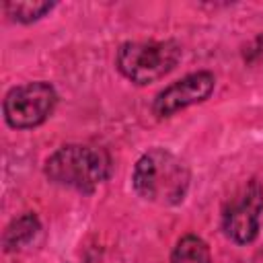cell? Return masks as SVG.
Here are the masks:
<instances>
[{
	"instance_id": "cell-4",
	"label": "cell",
	"mask_w": 263,
	"mask_h": 263,
	"mask_svg": "<svg viewBox=\"0 0 263 263\" xmlns=\"http://www.w3.org/2000/svg\"><path fill=\"white\" fill-rule=\"evenodd\" d=\"M58 90L47 80H31L6 90L2 115L8 127L27 132L43 125L58 107Z\"/></svg>"
},
{
	"instance_id": "cell-8",
	"label": "cell",
	"mask_w": 263,
	"mask_h": 263,
	"mask_svg": "<svg viewBox=\"0 0 263 263\" xmlns=\"http://www.w3.org/2000/svg\"><path fill=\"white\" fill-rule=\"evenodd\" d=\"M171 263H212V251L199 234L187 232L175 242Z\"/></svg>"
},
{
	"instance_id": "cell-10",
	"label": "cell",
	"mask_w": 263,
	"mask_h": 263,
	"mask_svg": "<svg viewBox=\"0 0 263 263\" xmlns=\"http://www.w3.org/2000/svg\"><path fill=\"white\" fill-rule=\"evenodd\" d=\"M242 62L247 66H257L263 62V31L257 33L245 47H242Z\"/></svg>"
},
{
	"instance_id": "cell-7",
	"label": "cell",
	"mask_w": 263,
	"mask_h": 263,
	"mask_svg": "<svg viewBox=\"0 0 263 263\" xmlns=\"http://www.w3.org/2000/svg\"><path fill=\"white\" fill-rule=\"evenodd\" d=\"M41 230V222L35 212H25L18 218L10 220V224L2 232V247L6 253H14L27 247Z\"/></svg>"
},
{
	"instance_id": "cell-9",
	"label": "cell",
	"mask_w": 263,
	"mask_h": 263,
	"mask_svg": "<svg viewBox=\"0 0 263 263\" xmlns=\"http://www.w3.org/2000/svg\"><path fill=\"white\" fill-rule=\"evenodd\" d=\"M58 4L55 2H47V0H31V2H4L2 4V10L4 14L12 21V23H18V25H31V23H37L39 18L47 16Z\"/></svg>"
},
{
	"instance_id": "cell-2",
	"label": "cell",
	"mask_w": 263,
	"mask_h": 263,
	"mask_svg": "<svg viewBox=\"0 0 263 263\" xmlns=\"http://www.w3.org/2000/svg\"><path fill=\"white\" fill-rule=\"evenodd\" d=\"M113 173L111 154L101 146L64 144L43 162V175L49 183L80 193H92Z\"/></svg>"
},
{
	"instance_id": "cell-5",
	"label": "cell",
	"mask_w": 263,
	"mask_h": 263,
	"mask_svg": "<svg viewBox=\"0 0 263 263\" xmlns=\"http://www.w3.org/2000/svg\"><path fill=\"white\" fill-rule=\"evenodd\" d=\"M263 185L259 179H249L242 189L226 201L222 210V232L234 245H251L261 230Z\"/></svg>"
},
{
	"instance_id": "cell-1",
	"label": "cell",
	"mask_w": 263,
	"mask_h": 263,
	"mask_svg": "<svg viewBox=\"0 0 263 263\" xmlns=\"http://www.w3.org/2000/svg\"><path fill=\"white\" fill-rule=\"evenodd\" d=\"M191 185V171L183 158L166 148L146 150L134 164L132 187L138 197L156 205H179Z\"/></svg>"
},
{
	"instance_id": "cell-6",
	"label": "cell",
	"mask_w": 263,
	"mask_h": 263,
	"mask_svg": "<svg viewBox=\"0 0 263 263\" xmlns=\"http://www.w3.org/2000/svg\"><path fill=\"white\" fill-rule=\"evenodd\" d=\"M216 88V76L210 70H197L181 76L164 86L152 101V115L156 119H168L179 111L205 103Z\"/></svg>"
},
{
	"instance_id": "cell-3",
	"label": "cell",
	"mask_w": 263,
	"mask_h": 263,
	"mask_svg": "<svg viewBox=\"0 0 263 263\" xmlns=\"http://www.w3.org/2000/svg\"><path fill=\"white\" fill-rule=\"evenodd\" d=\"M181 58L183 47L175 39L123 41L115 51V68L132 84L148 86L171 74Z\"/></svg>"
}]
</instances>
